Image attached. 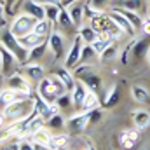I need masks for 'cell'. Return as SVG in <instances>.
<instances>
[{"label": "cell", "mask_w": 150, "mask_h": 150, "mask_svg": "<svg viewBox=\"0 0 150 150\" xmlns=\"http://www.w3.org/2000/svg\"><path fill=\"white\" fill-rule=\"evenodd\" d=\"M68 93L65 84L61 82V79L58 75H51V77H44L40 82H38V87H37V94L45 100L47 103H54L61 94Z\"/></svg>", "instance_id": "1"}, {"label": "cell", "mask_w": 150, "mask_h": 150, "mask_svg": "<svg viewBox=\"0 0 150 150\" xmlns=\"http://www.w3.org/2000/svg\"><path fill=\"white\" fill-rule=\"evenodd\" d=\"M33 110H35V100H32V96H30L26 100H21V101H16V103L4 107L2 112L5 115V119H9L12 122H19V120L28 119Z\"/></svg>", "instance_id": "2"}, {"label": "cell", "mask_w": 150, "mask_h": 150, "mask_svg": "<svg viewBox=\"0 0 150 150\" xmlns=\"http://www.w3.org/2000/svg\"><path fill=\"white\" fill-rule=\"evenodd\" d=\"M37 19L26 12H21L18 16H14V19L11 21V26H9V32L14 35L16 38H21L28 33L33 32V26H35Z\"/></svg>", "instance_id": "3"}, {"label": "cell", "mask_w": 150, "mask_h": 150, "mask_svg": "<svg viewBox=\"0 0 150 150\" xmlns=\"http://www.w3.org/2000/svg\"><path fill=\"white\" fill-rule=\"evenodd\" d=\"M0 44L2 45H5L16 58H18V61L19 63H25L26 61V56H28V51L19 44V40L14 37L11 32H5V33H2V37H0Z\"/></svg>", "instance_id": "4"}, {"label": "cell", "mask_w": 150, "mask_h": 150, "mask_svg": "<svg viewBox=\"0 0 150 150\" xmlns=\"http://www.w3.org/2000/svg\"><path fill=\"white\" fill-rule=\"evenodd\" d=\"M7 87L9 89H14L18 93H23V94H28L32 96V80L26 77V75L19 74V72H14L7 77Z\"/></svg>", "instance_id": "5"}, {"label": "cell", "mask_w": 150, "mask_h": 150, "mask_svg": "<svg viewBox=\"0 0 150 150\" xmlns=\"http://www.w3.org/2000/svg\"><path fill=\"white\" fill-rule=\"evenodd\" d=\"M82 47H84V40L80 38V35L77 33L72 40V45L67 52V58H65V68L72 70L75 68L79 63H80V54H82Z\"/></svg>", "instance_id": "6"}, {"label": "cell", "mask_w": 150, "mask_h": 150, "mask_svg": "<svg viewBox=\"0 0 150 150\" xmlns=\"http://www.w3.org/2000/svg\"><path fill=\"white\" fill-rule=\"evenodd\" d=\"M91 124V112H80L67 119V127L74 133H82Z\"/></svg>", "instance_id": "7"}, {"label": "cell", "mask_w": 150, "mask_h": 150, "mask_svg": "<svg viewBox=\"0 0 150 150\" xmlns=\"http://www.w3.org/2000/svg\"><path fill=\"white\" fill-rule=\"evenodd\" d=\"M47 45H49V51L52 52L54 58H61L63 52H65V37L59 30H52L51 35L47 38Z\"/></svg>", "instance_id": "8"}, {"label": "cell", "mask_w": 150, "mask_h": 150, "mask_svg": "<svg viewBox=\"0 0 150 150\" xmlns=\"http://www.w3.org/2000/svg\"><path fill=\"white\" fill-rule=\"evenodd\" d=\"M138 138H140V131L134 127V129H124L120 131L119 134V143L120 147L126 150H131L136 143H138Z\"/></svg>", "instance_id": "9"}, {"label": "cell", "mask_w": 150, "mask_h": 150, "mask_svg": "<svg viewBox=\"0 0 150 150\" xmlns=\"http://www.w3.org/2000/svg\"><path fill=\"white\" fill-rule=\"evenodd\" d=\"M23 12L33 16L35 19H45V7L42 2H37V0H25L23 4Z\"/></svg>", "instance_id": "10"}, {"label": "cell", "mask_w": 150, "mask_h": 150, "mask_svg": "<svg viewBox=\"0 0 150 150\" xmlns=\"http://www.w3.org/2000/svg\"><path fill=\"white\" fill-rule=\"evenodd\" d=\"M33 100H35V110H37L38 115H40V117H44L45 120H47L51 115H54L56 112H59V110H58V107H56L54 103H47V101H45V100H42L38 94L33 98Z\"/></svg>", "instance_id": "11"}, {"label": "cell", "mask_w": 150, "mask_h": 150, "mask_svg": "<svg viewBox=\"0 0 150 150\" xmlns=\"http://www.w3.org/2000/svg\"><path fill=\"white\" fill-rule=\"evenodd\" d=\"M26 98H30V96L23 94V93H18L14 89H9V87L0 91V105H4V107H7L11 103H16V101H21V100H26Z\"/></svg>", "instance_id": "12"}, {"label": "cell", "mask_w": 150, "mask_h": 150, "mask_svg": "<svg viewBox=\"0 0 150 150\" xmlns=\"http://www.w3.org/2000/svg\"><path fill=\"white\" fill-rule=\"evenodd\" d=\"M131 119H133V124L138 131H145L147 127H150V112L143 110V108H138L131 113Z\"/></svg>", "instance_id": "13"}, {"label": "cell", "mask_w": 150, "mask_h": 150, "mask_svg": "<svg viewBox=\"0 0 150 150\" xmlns=\"http://www.w3.org/2000/svg\"><path fill=\"white\" fill-rule=\"evenodd\" d=\"M67 9H68V14H70V18H72L74 26L80 28V26H82V21L86 19V7H84L80 2H75L72 5H68Z\"/></svg>", "instance_id": "14"}, {"label": "cell", "mask_w": 150, "mask_h": 150, "mask_svg": "<svg viewBox=\"0 0 150 150\" xmlns=\"http://www.w3.org/2000/svg\"><path fill=\"white\" fill-rule=\"evenodd\" d=\"M108 16L112 18V21L120 28V30H122V32H124V33H127V35H134V33H136V28H134V26H133V25L122 16V14H119L117 11H110Z\"/></svg>", "instance_id": "15"}, {"label": "cell", "mask_w": 150, "mask_h": 150, "mask_svg": "<svg viewBox=\"0 0 150 150\" xmlns=\"http://www.w3.org/2000/svg\"><path fill=\"white\" fill-rule=\"evenodd\" d=\"M87 91H89V89L86 87V84L77 79L75 87H74V91H72V103H74L75 108H82V103H84V98H86Z\"/></svg>", "instance_id": "16"}, {"label": "cell", "mask_w": 150, "mask_h": 150, "mask_svg": "<svg viewBox=\"0 0 150 150\" xmlns=\"http://www.w3.org/2000/svg\"><path fill=\"white\" fill-rule=\"evenodd\" d=\"M0 52H2V74H7L14 65H18L19 61H18V58L5 47V45H2L0 44Z\"/></svg>", "instance_id": "17"}, {"label": "cell", "mask_w": 150, "mask_h": 150, "mask_svg": "<svg viewBox=\"0 0 150 150\" xmlns=\"http://www.w3.org/2000/svg\"><path fill=\"white\" fill-rule=\"evenodd\" d=\"M131 96L136 103H142V105H147L150 101V93L147 87L140 86V84H133L131 86Z\"/></svg>", "instance_id": "18"}, {"label": "cell", "mask_w": 150, "mask_h": 150, "mask_svg": "<svg viewBox=\"0 0 150 150\" xmlns=\"http://www.w3.org/2000/svg\"><path fill=\"white\" fill-rule=\"evenodd\" d=\"M45 127L49 131H63L67 127V119L61 115L59 112H56L54 115H51L47 120H45Z\"/></svg>", "instance_id": "19"}, {"label": "cell", "mask_w": 150, "mask_h": 150, "mask_svg": "<svg viewBox=\"0 0 150 150\" xmlns=\"http://www.w3.org/2000/svg\"><path fill=\"white\" fill-rule=\"evenodd\" d=\"M54 75H58L59 79H61V82L65 84V87H67V91L68 93H72L74 91V87H75V75H72V72L68 70V68H65V67H61V68H58L56 70V74Z\"/></svg>", "instance_id": "20"}, {"label": "cell", "mask_w": 150, "mask_h": 150, "mask_svg": "<svg viewBox=\"0 0 150 150\" xmlns=\"http://www.w3.org/2000/svg\"><path fill=\"white\" fill-rule=\"evenodd\" d=\"M25 74L26 77L30 79V80H37L40 82L42 79H44V67L42 65H38V63H26L25 65Z\"/></svg>", "instance_id": "21"}, {"label": "cell", "mask_w": 150, "mask_h": 150, "mask_svg": "<svg viewBox=\"0 0 150 150\" xmlns=\"http://www.w3.org/2000/svg\"><path fill=\"white\" fill-rule=\"evenodd\" d=\"M149 47H150L149 38H142V40L134 42V44L131 45V51H133V58H134V59H142L145 54H149V51H150Z\"/></svg>", "instance_id": "22"}, {"label": "cell", "mask_w": 150, "mask_h": 150, "mask_svg": "<svg viewBox=\"0 0 150 150\" xmlns=\"http://www.w3.org/2000/svg\"><path fill=\"white\" fill-rule=\"evenodd\" d=\"M19 40V44L26 49V51H30V49H33V47H37V45H40V44H44V42H47L45 38H42V37H38L37 33H28V35H25V37H21V38H18Z\"/></svg>", "instance_id": "23"}, {"label": "cell", "mask_w": 150, "mask_h": 150, "mask_svg": "<svg viewBox=\"0 0 150 150\" xmlns=\"http://www.w3.org/2000/svg\"><path fill=\"white\" fill-rule=\"evenodd\" d=\"M113 5V9H127V11H134L138 12L142 7H143V2L142 0H110Z\"/></svg>", "instance_id": "24"}, {"label": "cell", "mask_w": 150, "mask_h": 150, "mask_svg": "<svg viewBox=\"0 0 150 150\" xmlns=\"http://www.w3.org/2000/svg\"><path fill=\"white\" fill-rule=\"evenodd\" d=\"M52 28V23L49 21V19H38L37 23H35V26H33V33H37L38 37L42 38H49V35H51V30Z\"/></svg>", "instance_id": "25"}, {"label": "cell", "mask_w": 150, "mask_h": 150, "mask_svg": "<svg viewBox=\"0 0 150 150\" xmlns=\"http://www.w3.org/2000/svg\"><path fill=\"white\" fill-rule=\"evenodd\" d=\"M113 11H117L119 14H122L136 30H142V25H143V19L138 16V12H134V11H127V9H113Z\"/></svg>", "instance_id": "26"}, {"label": "cell", "mask_w": 150, "mask_h": 150, "mask_svg": "<svg viewBox=\"0 0 150 150\" xmlns=\"http://www.w3.org/2000/svg\"><path fill=\"white\" fill-rule=\"evenodd\" d=\"M94 108H100V100H98V94L94 91H87L86 98H84V103H82V112H91Z\"/></svg>", "instance_id": "27"}, {"label": "cell", "mask_w": 150, "mask_h": 150, "mask_svg": "<svg viewBox=\"0 0 150 150\" xmlns=\"http://www.w3.org/2000/svg\"><path fill=\"white\" fill-rule=\"evenodd\" d=\"M112 42H115L112 37H108V35H105V33H100V37L91 44V47H93V49H94V52L100 56V54H101V52H103L110 44H112Z\"/></svg>", "instance_id": "28"}, {"label": "cell", "mask_w": 150, "mask_h": 150, "mask_svg": "<svg viewBox=\"0 0 150 150\" xmlns=\"http://www.w3.org/2000/svg\"><path fill=\"white\" fill-rule=\"evenodd\" d=\"M79 35L84 40V44H93L96 38L100 37V33H98L91 25H89V26H84V25H82V26L79 28Z\"/></svg>", "instance_id": "29"}, {"label": "cell", "mask_w": 150, "mask_h": 150, "mask_svg": "<svg viewBox=\"0 0 150 150\" xmlns=\"http://www.w3.org/2000/svg\"><path fill=\"white\" fill-rule=\"evenodd\" d=\"M56 25L63 30H68V28H74V23H72V18L68 14V9L61 4V9H59V16H58V21Z\"/></svg>", "instance_id": "30"}, {"label": "cell", "mask_w": 150, "mask_h": 150, "mask_svg": "<svg viewBox=\"0 0 150 150\" xmlns=\"http://www.w3.org/2000/svg\"><path fill=\"white\" fill-rule=\"evenodd\" d=\"M30 138H32L33 143H40V145L49 147V145H51V140H52V134L49 133L47 127H44V129H40V131H37V133H33Z\"/></svg>", "instance_id": "31"}, {"label": "cell", "mask_w": 150, "mask_h": 150, "mask_svg": "<svg viewBox=\"0 0 150 150\" xmlns=\"http://www.w3.org/2000/svg\"><path fill=\"white\" fill-rule=\"evenodd\" d=\"M47 49H49L47 42H44V44H40L37 47L30 49V51H28V56H26V61H28V63H37V59H40V58L45 54Z\"/></svg>", "instance_id": "32"}, {"label": "cell", "mask_w": 150, "mask_h": 150, "mask_svg": "<svg viewBox=\"0 0 150 150\" xmlns=\"http://www.w3.org/2000/svg\"><path fill=\"white\" fill-rule=\"evenodd\" d=\"M119 98H120V91H119V86L117 84H113L110 86V89L107 91V96H105V107L108 108V107H113V105H117L119 103Z\"/></svg>", "instance_id": "33"}, {"label": "cell", "mask_w": 150, "mask_h": 150, "mask_svg": "<svg viewBox=\"0 0 150 150\" xmlns=\"http://www.w3.org/2000/svg\"><path fill=\"white\" fill-rule=\"evenodd\" d=\"M68 140H70V136H68V134H63V133H59V134H52V140H51L49 149H51V150L67 149V147H68Z\"/></svg>", "instance_id": "34"}, {"label": "cell", "mask_w": 150, "mask_h": 150, "mask_svg": "<svg viewBox=\"0 0 150 150\" xmlns=\"http://www.w3.org/2000/svg\"><path fill=\"white\" fill-rule=\"evenodd\" d=\"M117 56H119V47H117L115 42H112V44L100 54V61H101V63H108V61H113Z\"/></svg>", "instance_id": "35"}, {"label": "cell", "mask_w": 150, "mask_h": 150, "mask_svg": "<svg viewBox=\"0 0 150 150\" xmlns=\"http://www.w3.org/2000/svg\"><path fill=\"white\" fill-rule=\"evenodd\" d=\"M44 7H45V19H49L52 25H56L61 4H44Z\"/></svg>", "instance_id": "36"}, {"label": "cell", "mask_w": 150, "mask_h": 150, "mask_svg": "<svg viewBox=\"0 0 150 150\" xmlns=\"http://www.w3.org/2000/svg\"><path fill=\"white\" fill-rule=\"evenodd\" d=\"M94 58H100V56L94 52V49L91 47V44H84V47H82V54H80V61L91 65V61H94Z\"/></svg>", "instance_id": "37"}, {"label": "cell", "mask_w": 150, "mask_h": 150, "mask_svg": "<svg viewBox=\"0 0 150 150\" xmlns=\"http://www.w3.org/2000/svg\"><path fill=\"white\" fill-rule=\"evenodd\" d=\"M45 127V119L44 117H40V115H37L35 119H32L30 122H28V134L32 136L33 133H37V131H40V129H44Z\"/></svg>", "instance_id": "38"}, {"label": "cell", "mask_w": 150, "mask_h": 150, "mask_svg": "<svg viewBox=\"0 0 150 150\" xmlns=\"http://www.w3.org/2000/svg\"><path fill=\"white\" fill-rule=\"evenodd\" d=\"M54 105L58 107V110H65V108H68L70 105H74V103H72V93H65V94H61V96L54 101Z\"/></svg>", "instance_id": "39"}, {"label": "cell", "mask_w": 150, "mask_h": 150, "mask_svg": "<svg viewBox=\"0 0 150 150\" xmlns=\"http://www.w3.org/2000/svg\"><path fill=\"white\" fill-rule=\"evenodd\" d=\"M108 4H110V0H89V2H87V5H89L91 9L98 11V12H103Z\"/></svg>", "instance_id": "40"}, {"label": "cell", "mask_w": 150, "mask_h": 150, "mask_svg": "<svg viewBox=\"0 0 150 150\" xmlns=\"http://www.w3.org/2000/svg\"><path fill=\"white\" fill-rule=\"evenodd\" d=\"M18 150H35L32 138H30V142H28V140H21V142L18 143Z\"/></svg>", "instance_id": "41"}, {"label": "cell", "mask_w": 150, "mask_h": 150, "mask_svg": "<svg viewBox=\"0 0 150 150\" xmlns=\"http://www.w3.org/2000/svg\"><path fill=\"white\" fill-rule=\"evenodd\" d=\"M18 2H19V0H4L5 12H7V14H14V5H16Z\"/></svg>", "instance_id": "42"}, {"label": "cell", "mask_w": 150, "mask_h": 150, "mask_svg": "<svg viewBox=\"0 0 150 150\" xmlns=\"http://www.w3.org/2000/svg\"><path fill=\"white\" fill-rule=\"evenodd\" d=\"M142 32L147 35V37H150V14L143 19V25H142Z\"/></svg>", "instance_id": "43"}, {"label": "cell", "mask_w": 150, "mask_h": 150, "mask_svg": "<svg viewBox=\"0 0 150 150\" xmlns=\"http://www.w3.org/2000/svg\"><path fill=\"white\" fill-rule=\"evenodd\" d=\"M5 5H4V2L0 0V26H4L5 25Z\"/></svg>", "instance_id": "44"}, {"label": "cell", "mask_w": 150, "mask_h": 150, "mask_svg": "<svg viewBox=\"0 0 150 150\" xmlns=\"http://www.w3.org/2000/svg\"><path fill=\"white\" fill-rule=\"evenodd\" d=\"M4 124H5V115H4V112H0V129L4 127Z\"/></svg>", "instance_id": "45"}, {"label": "cell", "mask_w": 150, "mask_h": 150, "mask_svg": "<svg viewBox=\"0 0 150 150\" xmlns=\"http://www.w3.org/2000/svg\"><path fill=\"white\" fill-rule=\"evenodd\" d=\"M75 2H80V0H65V2H63V5H65V7H68V5H72V4H75Z\"/></svg>", "instance_id": "46"}, {"label": "cell", "mask_w": 150, "mask_h": 150, "mask_svg": "<svg viewBox=\"0 0 150 150\" xmlns=\"http://www.w3.org/2000/svg\"><path fill=\"white\" fill-rule=\"evenodd\" d=\"M44 4H63V0H44Z\"/></svg>", "instance_id": "47"}, {"label": "cell", "mask_w": 150, "mask_h": 150, "mask_svg": "<svg viewBox=\"0 0 150 150\" xmlns=\"http://www.w3.org/2000/svg\"><path fill=\"white\" fill-rule=\"evenodd\" d=\"M0 72H2V52H0Z\"/></svg>", "instance_id": "48"}, {"label": "cell", "mask_w": 150, "mask_h": 150, "mask_svg": "<svg viewBox=\"0 0 150 150\" xmlns=\"http://www.w3.org/2000/svg\"><path fill=\"white\" fill-rule=\"evenodd\" d=\"M149 63H150V51H149Z\"/></svg>", "instance_id": "49"}, {"label": "cell", "mask_w": 150, "mask_h": 150, "mask_svg": "<svg viewBox=\"0 0 150 150\" xmlns=\"http://www.w3.org/2000/svg\"><path fill=\"white\" fill-rule=\"evenodd\" d=\"M147 150H150V149H147Z\"/></svg>", "instance_id": "50"}, {"label": "cell", "mask_w": 150, "mask_h": 150, "mask_svg": "<svg viewBox=\"0 0 150 150\" xmlns=\"http://www.w3.org/2000/svg\"><path fill=\"white\" fill-rule=\"evenodd\" d=\"M63 2H65V0H63Z\"/></svg>", "instance_id": "51"}]
</instances>
